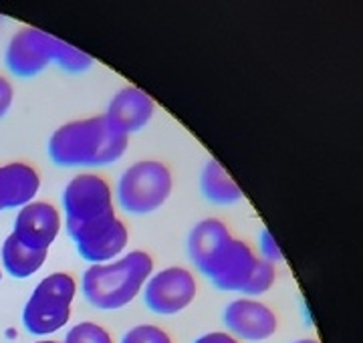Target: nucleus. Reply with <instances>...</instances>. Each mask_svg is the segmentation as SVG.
Returning <instances> with one entry per match:
<instances>
[{"label": "nucleus", "instance_id": "obj_1", "mask_svg": "<svg viewBox=\"0 0 363 343\" xmlns=\"http://www.w3.org/2000/svg\"><path fill=\"white\" fill-rule=\"evenodd\" d=\"M55 166H107L128 152V135L107 116L69 121L55 130L47 144Z\"/></svg>", "mask_w": 363, "mask_h": 343}, {"label": "nucleus", "instance_id": "obj_2", "mask_svg": "<svg viewBox=\"0 0 363 343\" xmlns=\"http://www.w3.org/2000/svg\"><path fill=\"white\" fill-rule=\"evenodd\" d=\"M154 271L147 252L133 251L104 264H91L83 273L81 289L95 309L116 311L130 305Z\"/></svg>", "mask_w": 363, "mask_h": 343}, {"label": "nucleus", "instance_id": "obj_3", "mask_svg": "<svg viewBox=\"0 0 363 343\" xmlns=\"http://www.w3.org/2000/svg\"><path fill=\"white\" fill-rule=\"evenodd\" d=\"M67 232L73 242L105 230L116 220L111 188L101 176L79 174L63 192Z\"/></svg>", "mask_w": 363, "mask_h": 343}, {"label": "nucleus", "instance_id": "obj_4", "mask_svg": "<svg viewBox=\"0 0 363 343\" xmlns=\"http://www.w3.org/2000/svg\"><path fill=\"white\" fill-rule=\"evenodd\" d=\"M77 283L69 273H52L35 287L23 309V325L33 335H51L71 317Z\"/></svg>", "mask_w": 363, "mask_h": 343}, {"label": "nucleus", "instance_id": "obj_5", "mask_svg": "<svg viewBox=\"0 0 363 343\" xmlns=\"http://www.w3.org/2000/svg\"><path fill=\"white\" fill-rule=\"evenodd\" d=\"M174 178L166 164L157 159H142L121 174L117 184V200L131 214H150L166 204L172 194Z\"/></svg>", "mask_w": 363, "mask_h": 343}, {"label": "nucleus", "instance_id": "obj_6", "mask_svg": "<svg viewBox=\"0 0 363 343\" xmlns=\"http://www.w3.org/2000/svg\"><path fill=\"white\" fill-rule=\"evenodd\" d=\"M57 47L59 39L49 33L33 27L21 28L6 47L4 63L14 77L33 79L55 63Z\"/></svg>", "mask_w": 363, "mask_h": 343}, {"label": "nucleus", "instance_id": "obj_7", "mask_svg": "<svg viewBox=\"0 0 363 343\" xmlns=\"http://www.w3.org/2000/svg\"><path fill=\"white\" fill-rule=\"evenodd\" d=\"M196 279L184 266H168L156 273L143 289V301L157 315H176L196 299Z\"/></svg>", "mask_w": 363, "mask_h": 343}, {"label": "nucleus", "instance_id": "obj_8", "mask_svg": "<svg viewBox=\"0 0 363 343\" xmlns=\"http://www.w3.org/2000/svg\"><path fill=\"white\" fill-rule=\"evenodd\" d=\"M259 264V257H255L252 249L240 238H230L216 259L204 269V277L220 291H242L247 289L248 281L252 277Z\"/></svg>", "mask_w": 363, "mask_h": 343}, {"label": "nucleus", "instance_id": "obj_9", "mask_svg": "<svg viewBox=\"0 0 363 343\" xmlns=\"http://www.w3.org/2000/svg\"><path fill=\"white\" fill-rule=\"evenodd\" d=\"M59 228L61 216L51 202H30L16 214L13 235L33 251H49Z\"/></svg>", "mask_w": 363, "mask_h": 343}, {"label": "nucleus", "instance_id": "obj_10", "mask_svg": "<svg viewBox=\"0 0 363 343\" xmlns=\"http://www.w3.org/2000/svg\"><path fill=\"white\" fill-rule=\"evenodd\" d=\"M224 325L228 331L248 342H262L274 335L277 331V315L260 301L255 299H236L224 309Z\"/></svg>", "mask_w": 363, "mask_h": 343}, {"label": "nucleus", "instance_id": "obj_11", "mask_svg": "<svg viewBox=\"0 0 363 343\" xmlns=\"http://www.w3.org/2000/svg\"><path fill=\"white\" fill-rule=\"evenodd\" d=\"M156 103L154 99L138 87H123L116 93L107 107V118L116 123L125 135L143 130L154 118Z\"/></svg>", "mask_w": 363, "mask_h": 343}, {"label": "nucleus", "instance_id": "obj_12", "mask_svg": "<svg viewBox=\"0 0 363 343\" xmlns=\"http://www.w3.org/2000/svg\"><path fill=\"white\" fill-rule=\"evenodd\" d=\"M40 188L37 170L23 162L0 166V210L23 208L30 204Z\"/></svg>", "mask_w": 363, "mask_h": 343}, {"label": "nucleus", "instance_id": "obj_13", "mask_svg": "<svg viewBox=\"0 0 363 343\" xmlns=\"http://www.w3.org/2000/svg\"><path fill=\"white\" fill-rule=\"evenodd\" d=\"M233 238L228 226L218 218H206L192 228L188 237V252L200 273H204L208 264L216 259L222 247Z\"/></svg>", "mask_w": 363, "mask_h": 343}, {"label": "nucleus", "instance_id": "obj_14", "mask_svg": "<svg viewBox=\"0 0 363 343\" xmlns=\"http://www.w3.org/2000/svg\"><path fill=\"white\" fill-rule=\"evenodd\" d=\"M128 240H130V232H128L125 225L117 218L107 230L87 238L83 242H77L75 247L85 261L93 264H104L125 251Z\"/></svg>", "mask_w": 363, "mask_h": 343}, {"label": "nucleus", "instance_id": "obj_15", "mask_svg": "<svg viewBox=\"0 0 363 343\" xmlns=\"http://www.w3.org/2000/svg\"><path fill=\"white\" fill-rule=\"evenodd\" d=\"M47 257H49V251H33V249H28L18 238L14 237L13 232L4 238L2 251H0V259H2L4 271L14 279L33 277L40 266L47 263Z\"/></svg>", "mask_w": 363, "mask_h": 343}, {"label": "nucleus", "instance_id": "obj_16", "mask_svg": "<svg viewBox=\"0 0 363 343\" xmlns=\"http://www.w3.org/2000/svg\"><path fill=\"white\" fill-rule=\"evenodd\" d=\"M200 188L204 198L218 206H230L242 200V190L216 159H208L204 164L200 176Z\"/></svg>", "mask_w": 363, "mask_h": 343}, {"label": "nucleus", "instance_id": "obj_17", "mask_svg": "<svg viewBox=\"0 0 363 343\" xmlns=\"http://www.w3.org/2000/svg\"><path fill=\"white\" fill-rule=\"evenodd\" d=\"M55 63L61 69H65L67 73H85L93 65V59H91L89 55L83 53V51H79L77 47H73V45L59 39Z\"/></svg>", "mask_w": 363, "mask_h": 343}, {"label": "nucleus", "instance_id": "obj_18", "mask_svg": "<svg viewBox=\"0 0 363 343\" xmlns=\"http://www.w3.org/2000/svg\"><path fill=\"white\" fill-rule=\"evenodd\" d=\"M65 343H113L109 331L93 321H83L71 327L67 333Z\"/></svg>", "mask_w": 363, "mask_h": 343}, {"label": "nucleus", "instance_id": "obj_19", "mask_svg": "<svg viewBox=\"0 0 363 343\" xmlns=\"http://www.w3.org/2000/svg\"><path fill=\"white\" fill-rule=\"evenodd\" d=\"M121 343H172V337H169L166 331L157 325H135L131 327L123 337H121Z\"/></svg>", "mask_w": 363, "mask_h": 343}, {"label": "nucleus", "instance_id": "obj_20", "mask_svg": "<svg viewBox=\"0 0 363 343\" xmlns=\"http://www.w3.org/2000/svg\"><path fill=\"white\" fill-rule=\"evenodd\" d=\"M272 283H274V266L272 263H267L264 259H259V264L252 273V277L248 281L247 289L242 293L247 295H262L267 291L271 289Z\"/></svg>", "mask_w": 363, "mask_h": 343}, {"label": "nucleus", "instance_id": "obj_21", "mask_svg": "<svg viewBox=\"0 0 363 343\" xmlns=\"http://www.w3.org/2000/svg\"><path fill=\"white\" fill-rule=\"evenodd\" d=\"M260 252H262V259H264L267 263H277V261H281V259H283V254H281V249H279L277 240H274V237H272L267 228H264V230H260Z\"/></svg>", "mask_w": 363, "mask_h": 343}, {"label": "nucleus", "instance_id": "obj_22", "mask_svg": "<svg viewBox=\"0 0 363 343\" xmlns=\"http://www.w3.org/2000/svg\"><path fill=\"white\" fill-rule=\"evenodd\" d=\"M13 99H14V89H13V85H11V81L4 79V77L0 75V119L9 113V109H11V106H13Z\"/></svg>", "mask_w": 363, "mask_h": 343}, {"label": "nucleus", "instance_id": "obj_23", "mask_svg": "<svg viewBox=\"0 0 363 343\" xmlns=\"http://www.w3.org/2000/svg\"><path fill=\"white\" fill-rule=\"evenodd\" d=\"M194 343H238L230 333H222V331H212L202 337H198Z\"/></svg>", "mask_w": 363, "mask_h": 343}, {"label": "nucleus", "instance_id": "obj_24", "mask_svg": "<svg viewBox=\"0 0 363 343\" xmlns=\"http://www.w3.org/2000/svg\"><path fill=\"white\" fill-rule=\"evenodd\" d=\"M295 343H319V342H315V339H298V342Z\"/></svg>", "mask_w": 363, "mask_h": 343}, {"label": "nucleus", "instance_id": "obj_25", "mask_svg": "<svg viewBox=\"0 0 363 343\" xmlns=\"http://www.w3.org/2000/svg\"><path fill=\"white\" fill-rule=\"evenodd\" d=\"M35 343H61V342H35ZM65 343V342H63Z\"/></svg>", "mask_w": 363, "mask_h": 343}, {"label": "nucleus", "instance_id": "obj_26", "mask_svg": "<svg viewBox=\"0 0 363 343\" xmlns=\"http://www.w3.org/2000/svg\"><path fill=\"white\" fill-rule=\"evenodd\" d=\"M0 279H2V271H0Z\"/></svg>", "mask_w": 363, "mask_h": 343}, {"label": "nucleus", "instance_id": "obj_27", "mask_svg": "<svg viewBox=\"0 0 363 343\" xmlns=\"http://www.w3.org/2000/svg\"><path fill=\"white\" fill-rule=\"evenodd\" d=\"M0 212H2V210H0Z\"/></svg>", "mask_w": 363, "mask_h": 343}]
</instances>
